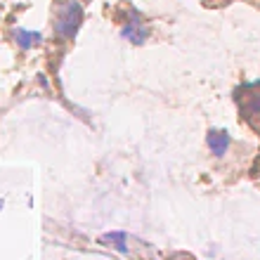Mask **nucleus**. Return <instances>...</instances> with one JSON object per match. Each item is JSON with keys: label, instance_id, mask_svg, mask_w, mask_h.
Listing matches in <instances>:
<instances>
[{"label": "nucleus", "instance_id": "f257e3e1", "mask_svg": "<svg viewBox=\"0 0 260 260\" xmlns=\"http://www.w3.org/2000/svg\"><path fill=\"white\" fill-rule=\"evenodd\" d=\"M81 24H83V5L78 3V0H69L67 5L59 10V14H57L55 31H57L59 38L71 41V38H76Z\"/></svg>", "mask_w": 260, "mask_h": 260}, {"label": "nucleus", "instance_id": "f03ea898", "mask_svg": "<svg viewBox=\"0 0 260 260\" xmlns=\"http://www.w3.org/2000/svg\"><path fill=\"white\" fill-rule=\"evenodd\" d=\"M121 36H123L125 41L135 43V45H142L149 38V28L142 24V17L137 14V10H133V19L125 21V26L121 28Z\"/></svg>", "mask_w": 260, "mask_h": 260}, {"label": "nucleus", "instance_id": "7ed1b4c3", "mask_svg": "<svg viewBox=\"0 0 260 260\" xmlns=\"http://www.w3.org/2000/svg\"><path fill=\"white\" fill-rule=\"evenodd\" d=\"M230 142H232V137H230L227 130H208V135H206V144H208V149H211L218 158H222L227 154Z\"/></svg>", "mask_w": 260, "mask_h": 260}, {"label": "nucleus", "instance_id": "20e7f679", "mask_svg": "<svg viewBox=\"0 0 260 260\" xmlns=\"http://www.w3.org/2000/svg\"><path fill=\"white\" fill-rule=\"evenodd\" d=\"M43 36L41 34H36V31H26V28H14V43L19 45L21 50H28L31 45H38L41 43Z\"/></svg>", "mask_w": 260, "mask_h": 260}, {"label": "nucleus", "instance_id": "39448f33", "mask_svg": "<svg viewBox=\"0 0 260 260\" xmlns=\"http://www.w3.org/2000/svg\"><path fill=\"white\" fill-rule=\"evenodd\" d=\"M125 239H128V234L125 232H109V234H104L102 237V241H114V246H116L118 253H128Z\"/></svg>", "mask_w": 260, "mask_h": 260}, {"label": "nucleus", "instance_id": "423d86ee", "mask_svg": "<svg viewBox=\"0 0 260 260\" xmlns=\"http://www.w3.org/2000/svg\"><path fill=\"white\" fill-rule=\"evenodd\" d=\"M3 206H5V199H0V211H3Z\"/></svg>", "mask_w": 260, "mask_h": 260}]
</instances>
